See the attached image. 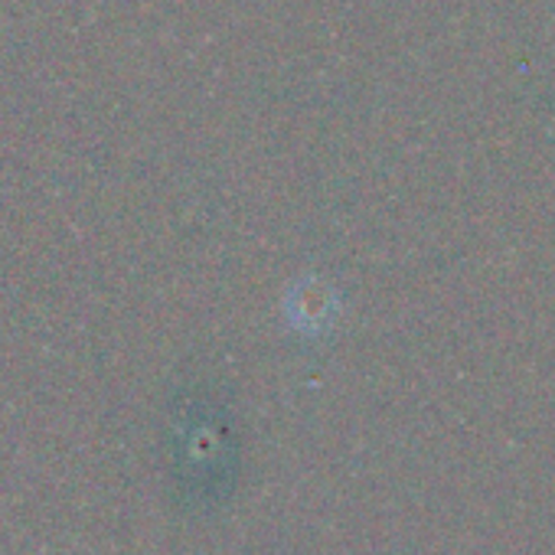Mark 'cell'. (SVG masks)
Listing matches in <instances>:
<instances>
[{
    "mask_svg": "<svg viewBox=\"0 0 555 555\" xmlns=\"http://www.w3.org/2000/svg\"><path fill=\"white\" fill-rule=\"evenodd\" d=\"M340 314V295L318 274H301L285 295V321L301 337H324Z\"/></svg>",
    "mask_w": 555,
    "mask_h": 555,
    "instance_id": "obj_1",
    "label": "cell"
}]
</instances>
